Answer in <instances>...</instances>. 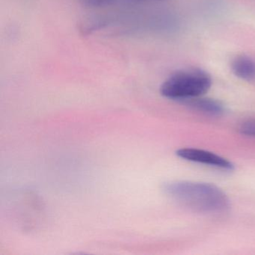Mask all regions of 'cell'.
<instances>
[{
  "label": "cell",
  "instance_id": "1",
  "mask_svg": "<svg viewBox=\"0 0 255 255\" xmlns=\"http://www.w3.org/2000/svg\"><path fill=\"white\" fill-rule=\"evenodd\" d=\"M165 191L173 199L198 213L219 214L226 212L230 207L226 194L211 183L171 182L166 184Z\"/></svg>",
  "mask_w": 255,
  "mask_h": 255
},
{
  "label": "cell",
  "instance_id": "4",
  "mask_svg": "<svg viewBox=\"0 0 255 255\" xmlns=\"http://www.w3.org/2000/svg\"><path fill=\"white\" fill-rule=\"evenodd\" d=\"M231 71L236 77L247 82L255 81V59L246 55L236 56L231 62Z\"/></svg>",
  "mask_w": 255,
  "mask_h": 255
},
{
  "label": "cell",
  "instance_id": "5",
  "mask_svg": "<svg viewBox=\"0 0 255 255\" xmlns=\"http://www.w3.org/2000/svg\"><path fill=\"white\" fill-rule=\"evenodd\" d=\"M189 107L197 111L210 116H221L225 112V107L220 101L202 97L185 101Z\"/></svg>",
  "mask_w": 255,
  "mask_h": 255
},
{
  "label": "cell",
  "instance_id": "7",
  "mask_svg": "<svg viewBox=\"0 0 255 255\" xmlns=\"http://www.w3.org/2000/svg\"><path fill=\"white\" fill-rule=\"evenodd\" d=\"M240 133L246 136L255 137V120L243 122L240 127Z\"/></svg>",
  "mask_w": 255,
  "mask_h": 255
},
{
  "label": "cell",
  "instance_id": "6",
  "mask_svg": "<svg viewBox=\"0 0 255 255\" xmlns=\"http://www.w3.org/2000/svg\"><path fill=\"white\" fill-rule=\"evenodd\" d=\"M117 0H80L84 6L89 8H104L113 5Z\"/></svg>",
  "mask_w": 255,
  "mask_h": 255
},
{
  "label": "cell",
  "instance_id": "2",
  "mask_svg": "<svg viewBox=\"0 0 255 255\" xmlns=\"http://www.w3.org/2000/svg\"><path fill=\"white\" fill-rule=\"evenodd\" d=\"M212 86L208 73L199 68L181 70L171 74L162 83L160 93L173 101H186L204 96Z\"/></svg>",
  "mask_w": 255,
  "mask_h": 255
},
{
  "label": "cell",
  "instance_id": "3",
  "mask_svg": "<svg viewBox=\"0 0 255 255\" xmlns=\"http://www.w3.org/2000/svg\"><path fill=\"white\" fill-rule=\"evenodd\" d=\"M176 153L179 157L190 162L204 164L224 170H232L234 168L232 162L222 156L207 150L186 147L180 149Z\"/></svg>",
  "mask_w": 255,
  "mask_h": 255
}]
</instances>
